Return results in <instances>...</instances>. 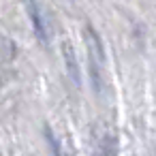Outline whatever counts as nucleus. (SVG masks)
<instances>
[{
    "label": "nucleus",
    "instance_id": "7ed1b4c3",
    "mask_svg": "<svg viewBox=\"0 0 156 156\" xmlns=\"http://www.w3.org/2000/svg\"><path fill=\"white\" fill-rule=\"evenodd\" d=\"M62 58H64V69H66L71 81L75 86H81V71H79V62H77V56H75V49H73L71 41L62 43Z\"/></svg>",
    "mask_w": 156,
    "mask_h": 156
},
{
    "label": "nucleus",
    "instance_id": "f03ea898",
    "mask_svg": "<svg viewBox=\"0 0 156 156\" xmlns=\"http://www.w3.org/2000/svg\"><path fill=\"white\" fill-rule=\"evenodd\" d=\"M26 11H28V17H30V24L39 37V41H47L51 39V22L45 13V9L37 2V0H26Z\"/></svg>",
    "mask_w": 156,
    "mask_h": 156
},
{
    "label": "nucleus",
    "instance_id": "f257e3e1",
    "mask_svg": "<svg viewBox=\"0 0 156 156\" xmlns=\"http://www.w3.org/2000/svg\"><path fill=\"white\" fill-rule=\"evenodd\" d=\"M83 41H86V51H88V66H90V79L96 92L103 90V71H105V47L101 37L92 26L83 28Z\"/></svg>",
    "mask_w": 156,
    "mask_h": 156
}]
</instances>
